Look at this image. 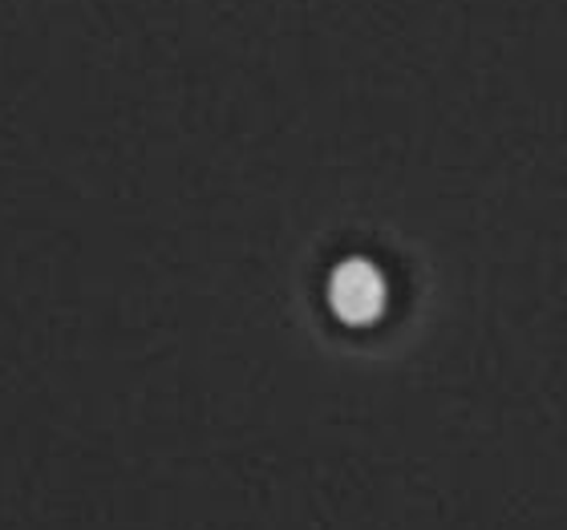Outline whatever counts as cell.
<instances>
[{
	"mask_svg": "<svg viewBox=\"0 0 567 530\" xmlns=\"http://www.w3.org/2000/svg\"><path fill=\"white\" fill-rule=\"evenodd\" d=\"M329 304L332 312L349 324H369L385 308V276L378 263L369 260H344L329 276Z\"/></svg>",
	"mask_w": 567,
	"mask_h": 530,
	"instance_id": "6da1fadb",
	"label": "cell"
}]
</instances>
